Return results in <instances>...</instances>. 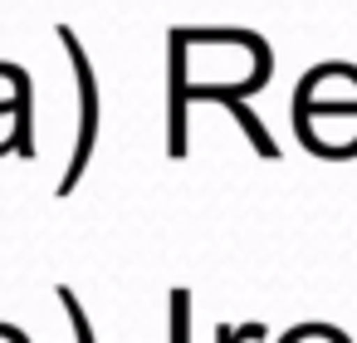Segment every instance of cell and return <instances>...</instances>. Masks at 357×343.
Returning <instances> with one entry per match:
<instances>
[{
	"label": "cell",
	"instance_id": "obj_1",
	"mask_svg": "<svg viewBox=\"0 0 357 343\" xmlns=\"http://www.w3.org/2000/svg\"><path fill=\"white\" fill-rule=\"evenodd\" d=\"M54 35H59V45H64V54H69V64H74V94H79V138H74L69 167H64V177H59V187H54L59 196H69V191L79 187V177L89 172V157H93V143H98L103 103H98V79H93V59H89L84 40H79L69 25H59Z\"/></svg>",
	"mask_w": 357,
	"mask_h": 343
},
{
	"label": "cell",
	"instance_id": "obj_2",
	"mask_svg": "<svg viewBox=\"0 0 357 343\" xmlns=\"http://www.w3.org/2000/svg\"><path fill=\"white\" fill-rule=\"evenodd\" d=\"M167 152L172 157H186L191 147V133H186V108H191V40H186V25L167 30Z\"/></svg>",
	"mask_w": 357,
	"mask_h": 343
},
{
	"label": "cell",
	"instance_id": "obj_3",
	"mask_svg": "<svg viewBox=\"0 0 357 343\" xmlns=\"http://www.w3.org/2000/svg\"><path fill=\"white\" fill-rule=\"evenodd\" d=\"M196 98H211V103H225L230 113H235V123L245 128V138L255 143V152L259 157H269V162H279V143H274V133L255 118V108L245 103V94L235 89V84H191V103Z\"/></svg>",
	"mask_w": 357,
	"mask_h": 343
},
{
	"label": "cell",
	"instance_id": "obj_4",
	"mask_svg": "<svg viewBox=\"0 0 357 343\" xmlns=\"http://www.w3.org/2000/svg\"><path fill=\"white\" fill-rule=\"evenodd\" d=\"M54 294H59V304H64V314H69V328H74V343H98V333H93V323H89V314H84V304H79V294H74L69 284H59Z\"/></svg>",
	"mask_w": 357,
	"mask_h": 343
},
{
	"label": "cell",
	"instance_id": "obj_5",
	"mask_svg": "<svg viewBox=\"0 0 357 343\" xmlns=\"http://www.w3.org/2000/svg\"><path fill=\"white\" fill-rule=\"evenodd\" d=\"M279 343H352L342 328H333V323H298V328H289Z\"/></svg>",
	"mask_w": 357,
	"mask_h": 343
},
{
	"label": "cell",
	"instance_id": "obj_6",
	"mask_svg": "<svg viewBox=\"0 0 357 343\" xmlns=\"http://www.w3.org/2000/svg\"><path fill=\"white\" fill-rule=\"evenodd\" d=\"M172 343H191V289H172Z\"/></svg>",
	"mask_w": 357,
	"mask_h": 343
},
{
	"label": "cell",
	"instance_id": "obj_7",
	"mask_svg": "<svg viewBox=\"0 0 357 343\" xmlns=\"http://www.w3.org/2000/svg\"><path fill=\"white\" fill-rule=\"evenodd\" d=\"M259 338H269V323H259V319L220 323V328H215V343H259Z\"/></svg>",
	"mask_w": 357,
	"mask_h": 343
}]
</instances>
